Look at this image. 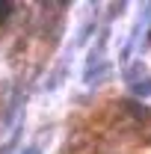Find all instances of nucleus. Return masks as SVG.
Returning <instances> with one entry per match:
<instances>
[{"label":"nucleus","mask_w":151,"mask_h":154,"mask_svg":"<svg viewBox=\"0 0 151 154\" xmlns=\"http://www.w3.org/2000/svg\"><path fill=\"white\" fill-rule=\"evenodd\" d=\"M9 9H12L9 3H0V21H3V18H6V15H9Z\"/></svg>","instance_id":"obj_3"},{"label":"nucleus","mask_w":151,"mask_h":154,"mask_svg":"<svg viewBox=\"0 0 151 154\" xmlns=\"http://www.w3.org/2000/svg\"><path fill=\"white\" fill-rule=\"evenodd\" d=\"M128 83H131V89L136 92V95H151V77L145 74V68H142V65L131 68V74H128Z\"/></svg>","instance_id":"obj_1"},{"label":"nucleus","mask_w":151,"mask_h":154,"mask_svg":"<svg viewBox=\"0 0 151 154\" xmlns=\"http://www.w3.org/2000/svg\"><path fill=\"white\" fill-rule=\"evenodd\" d=\"M24 154H42V148H39V145H30V148H27Z\"/></svg>","instance_id":"obj_4"},{"label":"nucleus","mask_w":151,"mask_h":154,"mask_svg":"<svg viewBox=\"0 0 151 154\" xmlns=\"http://www.w3.org/2000/svg\"><path fill=\"white\" fill-rule=\"evenodd\" d=\"M18 139H21V131H15V134L9 136V142L0 148V154H12V151H15V145H18Z\"/></svg>","instance_id":"obj_2"}]
</instances>
